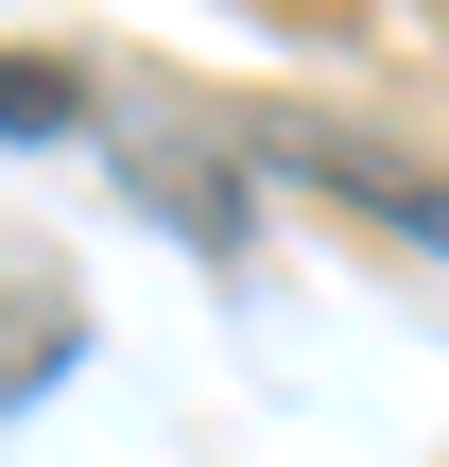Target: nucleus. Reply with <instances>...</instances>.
Listing matches in <instances>:
<instances>
[{"label":"nucleus","mask_w":449,"mask_h":467,"mask_svg":"<svg viewBox=\"0 0 449 467\" xmlns=\"http://www.w3.org/2000/svg\"><path fill=\"white\" fill-rule=\"evenodd\" d=\"M0 121L35 139V121H69V87H52V69H0Z\"/></svg>","instance_id":"nucleus-1"}]
</instances>
